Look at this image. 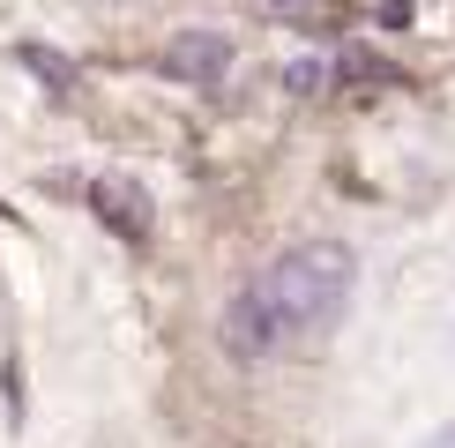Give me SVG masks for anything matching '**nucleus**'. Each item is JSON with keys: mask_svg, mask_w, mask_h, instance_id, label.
<instances>
[{"mask_svg": "<svg viewBox=\"0 0 455 448\" xmlns=\"http://www.w3.org/2000/svg\"><path fill=\"white\" fill-rule=\"evenodd\" d=\"M254 299L269 307V322L283 344H299V336H321L344 314L351 299V247L344 239H299L291 254H276L269 269H261Z\"/></svg>", "mask_w": 455, "mask_h": 448, "instance_id": "1", "label": "nucleus"}, {"mask_svg": "<svg viewBox=\"0 0 455 448\" xmlns=\"http://www.w3.org/2000/svg\"><path fill=\"white\" fill-rule=\"evenodd\" d=\"M90 210H98L112 224V239H127V247H149V239H157V202H149V187L135 172L90 180Z\"/></svg>", "mask_w": 455, "mask_h": 448, "instance_id": "2", "label": "nucleus"}, {"mask_svg": "<svg viewBox=\"0 0 455 448\" xmlns=\"http://www.w3.org/2000/svg\"><path fill=\"white\" fill-rule=\"evenodd\" d=\"M224 351L246 359V366H261V359H276V351H283V336H276V322H269V307L254 299V284L224 307Z\"/></svg>", "mask_w": 455, "mask_h": 448, "instance_id": "3", "label": "nucleus"}, {"mask_svg": "<svg viewBox=\"0 0 455 448\" xmlns=\"http://www.w3.org/2000/svg\"><path fill=\"white\" fill-rule=\"evenodd\" d=\"M172 83H217L224 68H232V37L224 30H172V45H164L157 60Z\"/></svg>", "mask_w": 455, "mask_h": 448, "instance_id": "4", "label": "nucleus"}, {"mask_svg": "<svg viewBox=\"0 0 455 448\" xmlns=\"http://www.w3.org/2000/svg\"><path fill=\"white\" fill-rule=\"evenodd\" d=\"M23 68L45 75V83H68V60H60V52H45V45H23Z\"/></svg>", "mask_w": 455, "mask_h": 448, "instance_id": "5", "label": "nucleus"}, {"mask_svg": "<svg viewBox=\"0 0 455 448\" xmlns=\"http://www.w3.org/2000/svg\"><path fill=\"white\" fill-rule=\"evenodd\" d=\"M283 90H291V98H314L321 90V60H291L283 68Z\"/></svg>", "mask_w": 455, "mask_h": 448, "instance_id": "6", "label": "nucleus"}, {"mask_svg": "<svg viewBox=\"0 0 455 448\" xmlns=\"http://www.w3.org/2000/svg\"><path fill=\"white\" fill-rule=\"evenodd\" d=\"M261 8H276V15H299V8H314V0H261Z\"/></svg>", "mask_w": 455, "mask_h": 448, "instance_id": "7", "label": "nucleus"}, {"mask_svg": "<svg viewBox=\"0 0 455 448\" xmlns=\"http://www.w3.org/2000/svg\"><path fill=\"white\" fill-rule=\"evenodd\" d=\"M426 448H455V426H441V434H433V441H426Z\"/></svg>", "mask_w": 455, "mask_h": 448, "instance_id": "8", "label": "nucleus"}]
</instances>
